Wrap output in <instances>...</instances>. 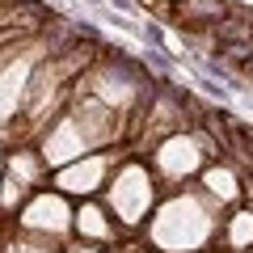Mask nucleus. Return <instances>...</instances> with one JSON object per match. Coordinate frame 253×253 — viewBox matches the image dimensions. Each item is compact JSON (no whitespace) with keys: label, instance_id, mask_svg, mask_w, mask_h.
Returning <instances> with one entry per match:
<instances>
[{"label":"nucleus","instance_id":"f257e3e1","mask_svg":"<svg viewBox=\"0 0 253 253\" xmlns=\"http://www.w3.org/2000/svg\"><path fill=\"white\" fill-rule=\"evenodd\" d=\"M207 186L211 190H215V194H224V199H228V194H232V173H207Z\"/></svg>","mask_w":253,"mask_h":253}]
</instances>
